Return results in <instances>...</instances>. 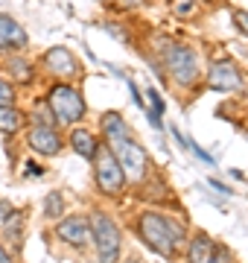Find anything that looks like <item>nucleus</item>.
I'll list each match as a JSON object with an SVG mask.
<instances>
[{"label": "nucleus", "mask_w": 248, "mask_h": 263, "mask_svg": "<svg viewBox=\"0 0 248 263\" xmlns=\"http://www.w3.org/2000/svg\"><path fill=\"white\" fill-rule=\"evenodd\" d=\"M44 62H47V70L56 76H76L79 73V65H76V59H73V53H67L65 47L47 50Z\"/></svg>", "instance_id": "obj_11"}, {"label": "nucleus", "mask_w": 248, "mask_h": 263, "mask_svg": "<svg viewBox=\"0 0 248 263\" xmlns=\"http://www.w3.org/2000/svg\"><path fill=\"white\" fill-rule=\"evenodd\" d=\"M50 111H53V117H56L58 123H79L82 117H85V100H82V94H79L73 85H56L53 91H50Z\"/></svg>", "instance_id": "obj_2"}, {"label": "nucleus", "mask_w": 248, "mask_h": 263, "mask_svg": "<svg viewBox=\"0 0 248 263\" xmlns=\"http://www.w3.org/2000/svg\"><path fill=\"white\" fill-rule=\"evenodd\" d=\"M163 65H167V70L172 73V79L178 85H193L199 79V62L193 56V50L181 47V44H175V47L167 50Z\"/></svg>", "instance_id": "obj_5"}, {"label": "nucleus", "mask_w": 248, "mask_h": 263, "mask_svg": "<svg viewBox=\"0 0 248 263\" xmlns=\"http://www.w3.org/2000/svg\"><path fill=\"white\" fill-rule=\"evenodd\" d=\"M9 70H12L15 79H20V82H29V79H32V67H29V62H24V59H12Z\"/></svg>", "instance_id": "obj_17"}, {"label": "nucleus", "mask_w": 248, "mask_h": 263, "mask_svg": "<svg viewBox=\"0 0 248 263\" xmlns=\"http://www.w3.org/2000/svg\"><path fill=\"white\" fill-rule=\"evenodd\" d=\"M137 231L143 237V243L152 246L155 252L163 254V257H172L175 246L181 243V237H184L181 226H175L172 219L155 214V211H146V214L137 216Z\"/></svg>", "instance_id": "obj_1"}, {"label": "nucleus", "mask_w": 248, "mask_h": 263, "mask_svg": "<svg viewBox=\"0 0 248 263\" xmlns=\"http://www.w3.org/2000/svg\"><path fill=\"white\" fill-rule=\"evenodd\" d=\"M27 141L38 155H58V149H61V138L53 132V126H32Z\"/></svg>", "instance_id": "obj_10"}, {"label": "nucleus", "mask_w": 248, "mask_h": 263, "mask_svg": "<svg viewBox=\"0 0 248 263\" xmlns=\"http://www.w3.org/2000/svg\"><path fill=\"white\" fill-rule=\"evenodd\" d=\"M27 44V32L15 18L9 15H0V47L6 50H15V47H24Z\"/></svg>", "instance_id": "obj_13"}, {"label": "nucleus", "mask_w": 248, "mask_h": 263, "mask_svg": "<svg viewBox=\"0 0 248 263\" xmlns=\"http://www.w3.org/2000/svg\"><path fill=\"white\" fill-rule=\"evenodd\" d=\"M70 146H73V149H76L85 161H94V158H96V149H99V141H96L94 132L76 129L73 135H70Z\"/></svg>", "instance_id": "obj_14"}, {"label": "nucleus", "mask_w": 248, "mask_h": 263, "mask_svg": "<svg viewBox=\"0 0 248 263\" xmlns=\"http://www.w3.org/2000/svg\"><path fill=\"white\" fill-rule=\"evenodd\" d=\"M44 202H47V205H44V216H58L65 211V202H61V193H58V190H53Z\"/></svg>", "instance_id": "obj_18"}, {"label": "nucleus", "mask_w": 248, "mask_h": 263, "mask_svg": "<svg viewBox=\"0 0 248 263\" xmlns=\"http://www.w3.org/2000/svg\"><path fill=\"white\" fill-rule=\"evenodd\" d=\"M12 103H15V91H12L9 82L0 79V105H12Z\"/></svg>", "instance_id": "obj_20"}, {"label": "nucleus", "mask_w": 248, "mask_h": 263, "mask_svg": "<svg viewBox=\"0 0 248 263\" xmlns=\"http://www.w3.org/2000/svg\"><path fill=\"white\" fill-rule=\"evenodd\" d=\"M94 167H96V187L102 190L105 196H117L126 184V176H123V170H120V164H117L114 152L99 146L96 158H94Z\"/></svg>", "instance_id": "obj_4"}, {"label": "nucleus", "mask_w": 248, "mask_h": 263, "mask_svg": "<svg viewBox=\"0 0 248 263\" xmlns=\"http://www.w3.org/2000/svg\"><path fill=\"white\" fill-rule=\"evenodd\" d=\"M99 126H102V135L108 138V143H111V146H117V143H126V141H132V132H129V126H126L123 114H117V111L102 114Z\"/></svg>", "instance_id": "obj_12"}, {"label": "nucleus", "mask_w": 248, "mask_h": 263, "mask_svg": "<svg viewBox=\"0 0 248 263\" xmlns=\"http://www.w3.org/2000/svg\"><path fill=\"white\" fill-rule=\"evenodd\" d=\"M129 263H137V260H129Z\"/></svg>", "instance_id": "obj_24"}, {"label": "nucleus", "mask_w": 248, "mask_h": 263, "mask_svg": "<svg viewBox=\"0 0 248 263\" xmlns=\"http://www.w3.org/2000/svg\"><path fill=\"white\" fill-rule=\"evenodd\" d=\"M53 120H56V117H53V111H50L47 103L35 105V126H50Z\"/></svg>", "instance_id": "obj_19"}, {"label": "nucleus", "mask_w": 248, "mask_h": 263, "mask_svg": "<svg viewBox=\"0 0 248 263\" xmlns=\"http://www.w3.org/2000/svg\"><path fill=\"white\" fill-rule=\"evenodd\" d=\"M0 263H12L9 252H6V249H3V246H0Z\"/></svg>", "instance_id": "obj_23"}, {"label": "nucleus", "mask_w": 248, "mask_h": 263, "mask_svg": "<svg viewBox=\"0 0 248 263\" xmlns=\"http://www.w3.org/2000/svg\"><path fill=\"white\" fill-rule=\"evenodd\" d=\"M149 105H152V108H146V111H149V120H152V126H155V129H161L163 100H161V94H158L155 88H149Z\"/></svg>", "instance_id": "obj_16"}, {"label": "nucleus", "mask_w": 248, "mask_h": 263, "mask_svg": "<svg viewBox=\"0 0 248 263\" xmlns=\"http://www.w3.org/2000/svg\"><path fill=\"white\" fill-rule=\"evenodd\" d=\"M114 158L123 170L126 181H143L146 176V152L137 146V143L126 141V143H117L114 146Z\"/></svg>", "instance_id": "obj_6"}, {"label": "nucleus", "mask_w": 248, "mask_h": 263, "mask_svg": "<svg viewBox=\"0 0 248 263\" xmlns=\"http://www.w3.org/2000/svg\"><path fill=\"white\" fill-rule=\"evenodd\" d=\"M18 222H20V214H9L6 216V231L12 237H18Z\"/></svg>", "instance_id": "obj_21"}, {"label": "nucleus", "mask_w": 248, "mask_h": 263, "mask_svg": "<svg viewBox=\"0 0 248 263\" xmlns=\"http://www.w3.org/2000/svg\"><path fill=\"white\" fill-rule=\"evenodd\" d=\"M190 263H231V254L225 246H219L216 240H210L208 234H196L187 252Z\"/></svg>", "instance_id": "obj_7"}, {"label": "nucleus", "mask_w": 248, "mask_h": 263, "mask_svg": "<svg viewBox=\"0 0 248 263\" xmlns=\"http://www.w3.org/2000/svg\"><path fill=\"white\" fill-rule=\"evenodd\" d=\"M91 234L96 243V254L102 263H117L120 260V228L114 226V219L105 214L91 216Z\"/></svg>", "instance_id": "obj_3"}, {"label": "nucleus", "mask_w": 248, "mask_h": 263, "mask_svg": "<svg viewBox=\"0 0 248 263\" xmlns=\"http://www.w3.org/2000/svg\"><path fill=\"white\" fill-rule=\"evenodd\" d=\"M208 85L213 91H242V76L231 62H216L208 73Z\"/></svg>", "instance_id": "obj_8"}, {"label": "nucleus", "mask_w": 248, "mask_h": 263, "mask_svg": "<svg viewBox=\"0 0 248 263\" xmlns=\"http://www.w3.org/2000/svg\"><path fill=\"white\" fill-rule=\"evenodd\" d=\"M20 123H24V117H20L18 108H12V105H0V132L15 135V132L20 129Z\"/></svg>", "instance_id": "obj_15"}, {"label": "nucleus", "mask_w": 248, "mask_h": 263, "mask_svg": "<svg viewBox=\"0 0 248 263\" xmlns=\"http://www.w3.org/2000/svg\"><path fill=\"white\" fill-rule=\"evenodd\" d=\"M234 21H237V27L248 35V12H234Z\"/></svg>", "instance_id": "obj_22"}, {"label": "nucleus", "mask_w": 248, "mask_h": 263, "mask_svg": "<svg viewBox=\"0 0 248 263\" xmlns=\"http://www.w3.org/2000/svg\"><path fill=\"white\" fill-rule=\"evenodd\" d=\"M88 231H91V219H85V216H67L56 226V234L65 243L76 246V249H82L88 243Z\"/></svg>", "instance_id": "obj_9"}]
</instances>
